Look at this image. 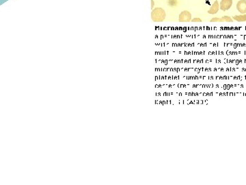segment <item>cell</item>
<instances>
[{"mask_svg": "<svg viewBox=\"0 0 246 185\" xmlns=\"http://www.w3.org/2000/svg\"><path fill=\"white\" fill-rule=\"evenodd\" d=\"M166 14L161 8H155L152 11L151 19L154 22H163L166 19Z\"/></svg>", "mask_w": 246, "mask_h": 185, "instance_id": "obj_1", "label": "cell"}, {"mask_svg": "<svg viewBox=\"0 0 246 185\" xmlns=\"http://www.w3.org/2000/svg\"><path fill=\"white\" fill-rule=\"evenodd\" d=\"M179 22H190L191 21V14L188 11L181 12L179 14Z\"/></svg>", "mask_w": 246, "mask_h": 185, "instance_id": "obj_2", "label": "cell"}, {"mask_svg": "<svg viewBox=\"0 0 246 185\" xmlns=\"http://www.w3.org/2000/svg\"><path fill=\"white\" fill-rule=\"evenodd\" d=\"M232 5V0H221L220 5V8L223 11L229 10Z\"/></svg>", "mask_w": 246, "mask_h": 185, "instance_id": "obj_3", "label": "cell"}, {"mask_svg": "<svg viewBox=\"0 0 246 185\" xmlns=\"http://www.w3.org/2000/svg\"><path fill=\"white\" fill-rule=\"evenodd\" d=\"M237 9L242 14L246 13V0H240L237 4Z\"/></svg>", "mask_w": 246, "mask_h": 185, "instance_id": "obj_4", "label": "cell"}, {"mask_svg": "<svg viewBox=\"0 0 246 185\" xmlns=\"http://www.w3.org/2000/svg\"><path fill=\"white\" fill-rule=\"evenodd\" d=\"M219 9H220V6H219V3L218 2V0H215V2L213 4L212 6H211L210 9L208 11V14H216L219 11Z\"/></svg>", "mask_w": 246, "mask_h": 185, "instance_id": "obj_5", "label": "cell"}, {"mask_svg": "<svg viewBox=\"0 0 246 185\" xmlns=\"http://www.w3.org/2000/svg\"><path fill=\"white\" fill-rule=\"evenodd\" d=\"M232 19L235 21L238 22H243L246 21V14H243V15H237L232 17Z\"/></svg>", "mask_w": 246, "mask_h": 185, "instance_id": "obj_6", "label": "cell"}, {"mask_svg": "<svg viewBox=\"0 0 246 185\" xmlns=\"http://www.w3.org/2000/svg\"><path fill=\"white\" fill-rule=\"evenodd\" d=\"M221 19H223L224 21V22H230V23L233 22V20L232 19H231V17H228V16H224V17H221Z\"/></svg>", "mask_w": 246, "mask_h": 185, "instance_id": "obj_7", "label": "cell"}, {"mask_svg": "<svg viewBox=\"0 0 246 185\" xmlns=\"http://www.w3.org/2000/svg\"><path fill=\"white\" fill-rule=\"evenodd\" d=\"M211 22H224V20L221 18H217V17H215V18L211 19Z\"/></svg>", "mask_w": 246, "mask_h": 185, "instance_id": "obj_8", "label": "cell"}, {"mask_svg": "<svg viewBox=\"0 0 246 185\" xmlns=\"http://www.w3.org/2000/svg\"><path fill=\"white\" fill-rule=\"evenodd\" d=\"M191 22H199V23H200V22H202V20L199 18H194L191 19Z\"/></svg>", "mask_w": 246, "mask_h": 185, "instance_id": "obj_9", "label": "cell"}, {"mask_svg": "<svg viewBox=\"0 0 246 185\" xmlns=\"http://www.w3.org/2000/svg\"><path fill=\"white\" fill-rule=\"evenodd\" d=\"M154 1H153V0H151V9H152V10H153V7H154Z\"/></svg>", "mask_w": 246, "mask_h": 185, "instance_id": "obj_10", "label": "cell"}]
</instances>
